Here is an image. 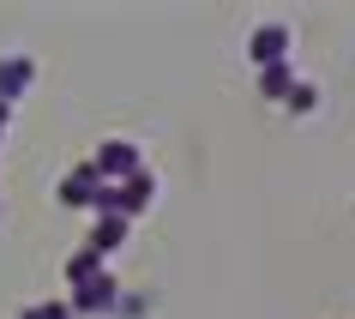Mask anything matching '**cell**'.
Returning <instances> with one entry per match:
<instances>
[{
	"mask_svg": "<svg viewBox=\"0 0 355 319\" xmlns=\"http://www.w3.org/2000/svg\"><path fill=\"white\" fill-rule=\"evenodd\" d=\"M114 307H121V283H114L109 271H96L91 283H78V289H73V313H85V319L114 313Z\"/></svg>",
	"mask_w": 355,
	"mask_h": 319,
	"instance_id": "2",
	"label": "cell"
},
{
	"mask_svg": "<svg viewBox=\"0 0 355 319\" xmlns=\"http://www.w3.org/2000/svg\"><path fill=\"white\" fill-rule=\"evenodd\" d=\"M6 127H12V109H6V103H0V139H6Z\"/></svg>",
	"mask_w": 355,
	"mask_h": 319,
	"instance_id": "12",
	"label": "cell"
},
{
	"mask_svg": "<svg viewBox=\"0 0 355 319\" xmlns=\"http://www.w3.org/2000/svg\"><path fill=\"white\" fill-rule=\"evenodd\" d=\"M96 271H103V259H96L91 247H85V253H73V259H67V283H73V289H78V283H91Z\"/></svg>",
	"mask_w": 355,
	"mask_h": 319,
	"instance_id": "10",
	"label": "cell"
},
{
	"mask_svg": "<svg viewBox=\"0 0 355 319\" xmlns=\"http://www.w3.org/2000/svg\"><path fill=\"white\" fill-rule=\"evenodd\" d=\"M19 319H73V307H60V301H37V307H24Z\"/></svg>",
	"mask_w": 355,
	"mask_h": 319,
	"instance_id": "11",
	"label": "cell"
},
{
	"mask_svg": "<svg viewBox=\"0 0 355 319\" xmlns=\"http://www.w3.org/2000/svg\"><path fill=\"white\" fill-rule=\"evenodd\" d=\"M289 42H295L289 24H259V31L247 37V55L259 60V67H277V60H289Z\"/></svg>",
	"mask_w": 355,
	"mask_h": 319,
	"instance_id": "4",
	"label": "cell"
},
{
	"mask_svg": "<svg viewBox=\"0 0 355 319\" xmlns=\"http://www.w3.org/2000/svg\"><path fill=\"white\" fill-rule=\"evenodd\" d=\"M121 193H127V205H132V217H139V211H145L150 199H157V175H150V169L127 175V187H121Z\"/></svg>",
	"mask_w": 355,
	"mask_h": 319,
	"instance_id": "8",
	"label": "cell"
},
{
	"mask_svg": "<svg viewBox=\"0 0 355 319\" xmlns=\"http://www.w3.org/2000/svg\"><path fill=\"white\" fill-rule=\"evenodd\" d=\"M91 169H96V175H103V181L114 187V181H127V175H139L145 163H139V150H132L127 139H103V145H96V157H91Z\"/></svg>",
	"mask_w": 355,
	"mask_h": 319,
	"instance_id": "1",
	"label": "cell"
},
{
	"mask_svg": "<svg viewBox=\"0 0 355 319\" xmlns=\"http://www.w3.org/2000/svg\"><path fill=\"white\" fill-rule=\"evenodd\" d=\"M283 109H289V114H313V109H319V85H307V78H295V91L283 96Z\"/></svg>",
	"mask_w": 355,
	"mask_h": 319,
	"instance_id": "9",
	"label": "cell"
},
{
	"mask_svg": "<svg viewBox=\"0 0 355 319\" xmlns=\"http://www.w3.org/2000/svg\"><path fill=\"white\" fill-rule=\"evenodd\" d=\"M31 78H37V60L31 55H12V60H0V103L12 109L24 91H31Z\"/></svg>",
	"mask_w": 355,
	"mask_h": 319,
	"instance_id": "5",
	"label": "cell"
},
{
	"mask_svg": "<svg viewBox=\"0 0 355 319\" xmlns=\"http://www.w3.org/2000/svg\"><path fill=\"white\" fill-rule=\"evenodd\" d=\"M103 187H109V181H103V175H96L91 163H78V169L67 175V181H60V205H73V211H96Z\"/></svg>",
	"mask_w": 355,
	"mask_h": 319,
	"instance_id": "3",
	"label": "cell"
},
{
	"mask_svg": "<svg viewBox=\"0 0 355 319\" xmlns=\"http://www.w3.org/2000/svg\"><path fill=\"white\" fill-rule=\"evenodd\" d=\"M121 241H127V217H96V229H91V253L96 259H109Z\"/></svg>",
	"mask_w": 355,
	"mask_h": 319,
	"instance_id": "6",
	"label": "cell"
},
{
	"mask_svg": "<svg viewBox=\"0 0 355 319\" xmlns=\"http://www.w3.org/2000/svg\"><path fill=\"white\" fill-rule=\"evenodd\" d=\"M259 91L271 96V103H283V96L295 91V67H289V60H277V67H265V78H259Z\"/></svg>",
	"mask_w": 355,
	"mask_h": 319,
	"instance_id": "7",
	"label": "cell"
}]
</instances>
